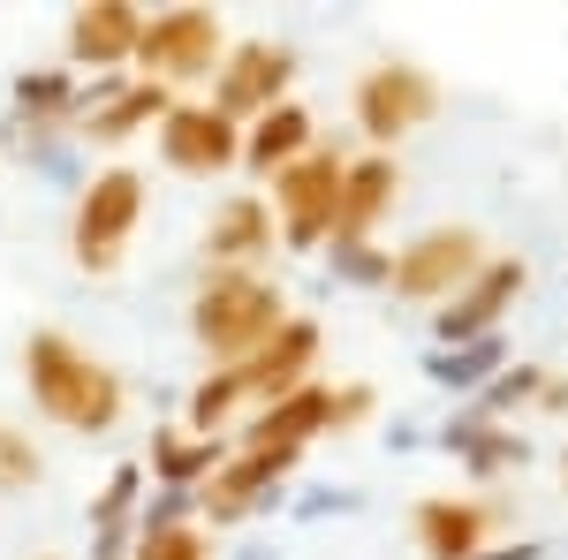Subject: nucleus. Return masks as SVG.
I'll use <instances>...</instances> for the list:
<instances>
[{"mask_svg":"<svg viewBox=\"0 0 568 560\" xmlns=\"http://www.w3.org/2000/svg\"><path fill=\"white\" fill-rule=\"evenodd\" d=\"M23 379H31L39 417H53L61 431L99 439V431L122 425V379H114L91 348H77L69 334H53V326L23 342Z\"/></svg>","mask_w":568,"mask_h":560,"instance_id":"f257e3e1","label":"nucleus"},{"mask_svg":"<svg viewBox=\"0 0 568 560\" xmlns=\"http://www.w3.org/2000/svg\"><path fill=\"white\" fill-rule=\"evenodd\" d=\"M281 326H288V303H281V288H265L258 273H213L190 303V334L213 348L220 364H251Z\"/></svg>","mask_w":568,"mask_h":560,"instance_id":"f03ea898","label":"nucleus"},{"mask_svg":"<svg viewBox=\"0 0 568 560\" xmlns=\"http://www.w3.org/2000/svg\"><path fill=\"white\" fill-rule=\"evenodd\" d=\"M136 220H144V174L136 167H106L84 182V197H77V265L84 273H114L122 251H130Z\"/></svg>","mask_w":568,"mask_h":560,"instance_id":"7ed1b4c3","label":"nucleus"},{"mask_svg":"<svg viewBox=\"0 0 568 560\" xmlns=\"http://www.w3.org/2000/svg\"><path fill=\"white\" fill-rule=\"evenodd\" d=\"M265 213L281 220V243H288V251H318V243H334V213H342V160L311 144L304 160H288V167L273 174V205H265Z\"/></svg>","mask_w":568,"mask_h":560,"instance_id":"20e7f679","label":"nucleus"},{"mask_svg":"<svg viewBox=\"0 0 568 560\" xmlns=\"http://www.w3.org/2000/svg\"><path fill=\"white\" fill-rule=\"evenodd\" d=\"M485 265L478 227H425L409 251H387V288L409 303H447Z\"/></svg>","mask_w":568,"mask_h":560,"instance_id":"39448f33","label":"nucleus"},{"mask_svg":"<svg viewBox=\"0 0 568 560\" xmlns=\"http://www.w3.org/2000/svg\"><path fill=\"white\" fill-rule=\"evenodd\" d=\"M152 69V84H182V77H213L220 61V16L213 8H160L136 23V53Z\"/></svg>","mask_w":568,"mask_h":560,"instance_id":"423d86ee","label":"nucleus"},{"mask_svg":"<svg viewBox=\"0 0 568 560\" xmlns=\"http://www.w3.org/2000/svg\"><path fill=\"white\" fill-rule=\"evenodd\" d=\"M439 114V84L417 69V61H379L364 84H356V130L372 144H394V136L425 130Z\"/></svg>","mask_w":568,"mask_h":560,"instance_id":"0eeeda50","label":"nucleus"},{"mask_svg":"<svg viewBox=\"0 0 568 560\" xmlns=\"http://www.w3.org/2000/svg\"><path fill=\"white\" fill-rule=\"evenodd\" d=\"M524 296V258H485L455 296L447 310L433 318V348H470V342H493L500 334V310H516Z\"/></svg>","mask_w":568,"mask_h":560,"instance_id":"6e6552de","label":"nucleus"},{"mask_svg":"<svg viewBox=\"0 0 568 560\" xmlns=\"http://www.w3.org/2000/svg\"><path fill=\"white\" fill-rule=\"evenodd\" d=\"M288 77H296V45H273V39L227 45V69L213 77V114H227V122H258L265 106H281Z\"/></svg>","mask_w":568,"mask_h":560,"instance_id":"1a4fd4ad","label":"nucleus"},{"mask_svg":"<svg viewBox=\"0 0 568 560\" xmlns=\"http://www.w3.org/2000/svg\"><path fill=\"white\" fill-rule=\"evenodd\" d=\"M296 455H304V447H243V455H227V462L197 485V508L213 522H243V516H258V508H273V500H281V477L296 470Z\"/></svg>","mask_w":568,"mask_h":560,"instance_id":"9d476101","label":"nucleus"},{"mask_svg":"<svg viewBox=\"0 0 568 560\" xmlns=\"http://www.w3.org/2000/svg\"><path fill=\"white\" fill-rule=\"evenodd\" d=\"M160 160L175 174H227L243 160V130L213 106H168L160 122Z\"/></svg>","mask_w":568,"mask_h":560,"instance_id":"9b49d317","label":"nucleus"},{"mask_svg":"<svg viewBox=\"0 0 568 560\" xmlns=\"http://www.w3.org/2000/svg\"><path fill=\"white\" fill-rule=\"evenodd\" d=\"M235 371H243V394L265 409L273 394L304 387L311 371H318V326H311V318H288V326H281V334H273L251 364H235Z\"/></svg>","mask_w":568,"mask_h":560,"instance_id":"f8f14e48","label":"nucleus"},{"mask_svg":"<svg viewBox=\"0 0 568 560\" xmlns=\"http://www.w3.org/2000/svg\"><path fill=\"white\" fill-rule=\"evenodd\" d=\"M402 174H394L387 152H364V160H342V213H334V243H372L379 213L394 205Z\"/></svg>","mask_w":568,"mask_h":560,"instance_id":"ddd939ff","label":"nucleus"},{"mask_svg":"<svg viewBox=\"0 0 568 560\" xmlns=\"http://www.w3.org/2000/svg\"><path fill=\"white\" fill-rule=\"evenodd\" d=\"M136 0H91L69 16V61L77 69H122L136 53Z\"/></svg>","mask_w":568,"mask_h":560,"instance_id":"4468645a","label":"nucleus"},{"mask_svg":"<svg viewBox=\"0 0 568 560\" xmlns=\"http://www.w3.org/2000/svg\"><path fill=\"white\" fill-rule=\"evenodd\" d=\"M334 425V387L326 379H304V387L273 394L258 417H251V431H243V447H304L311 431Z\"/></svg>","mask_w":568,"mask_h":560,"instance_id":"2eb2a0df","label":"nucleus"},{"mask_svg":"<svg viewBox=\"0 0 568 560\" xmlns=\"http://www.w3.org/2000/svg\"><path fill=\"white\" fill-rule=\"evenodd\" d=\"M265 251H273V213H265L258 190H243V197L213 205V220H205V258L227 265V273H243V265L265 258Z\"/></svg>","mask_w":568,"mask_h":560,"instance_id":"dca6fc26","label":"nucleus"},{"mask_svg":"<svg viewBox=\"0 0 568 560\" xmlns=\"http://www.w3.org/2000/svg\"><path fill=\"white\" fill-rule=\"evenodd\" d=\"M168 106H175V99H168V84L136 77V84H114V91H106V99L84 114V130H77V136H91V144H130L136 130H160V122H168Z\"/></svg>","mask_w":568,"mask_h":560,"instance_id":"f3484780","label":"nucleus"},{"mask_svg":"<svg viewBox=\"0 0 568 560\" xmlns=\"http://www.w3.org/2000/svg\"><path fill=\"white\" fill-rule=\"evenodd\" d=\"M311 144H318V130H311V114L296 106V99H281V106H265L258 122L243 130V167L281 174L288 160H304Z\"/></svg>","mask_w":568,"mask_h":560,"instance_id":"a211bd4d","label":"nucleus"},{"mask_svg":"<svg viewBox=\"0 0 568 560\" xmlns=\"http://www.w3.org/2000/svg\"><path fill=\"white\" fill-rule=\"evenodd\" d=\"M417 553L425 560H478L485 553V508L478 500H425L417 508Z\"/></svg>","mask_w":568,"mask_h":560,"instance_id":"6ab92c4d","label":"nucleus"},{"mask_svg":"<svg viewBox=\"0 0 568 560\" xmlns=\"http://www.w3.org/2000/svg\"><path fill=\"white\" fill-rule=\"evenodd\" d=\"M16 122H39V130L84 122V84L69 69H23L16 77Z\"/></svg>","mask_w":568,"mask_h":560,"instance_id":"aec40b11","label":"nucleus"},{"mask_svg":"<svg viewBox=\"0 0 568 560\" xmlns=\"http://www.w3.org/2000/svg\"><path fill=\"white\" fill-rule=\"evenodd\" d=\"M500 364H508V342L493 334V342H470V348H433V356H425L417 371H425L433 387H447V394H470V401H478V394L493 387V371H500Z\"/></svg>","mask_w":568,"mask_h":560,"instance_id":"412c9836","label":"nucleus"},{"mask_svg":"<svg viewBox=\"0 0 568 560\" xmlns=\"http://www.w3.org/2000/svg\"><path fill=\"white\" fill-rule=\"evenodd\" d=\"M220 462H227L220 439H182V431H160V439H152V477H160V492H197Z\"/></svg>","mask_w":568,"mask_h":560,"instance_id":"4be33fe9","label":"nucleus"},{"mask_svg":"<svg viewBox=\"0 0 568 560\" xmlns=\"http://www.w3.org/2000/svg\"><path fill=\"white\" fill-rule=\"evenodd\" d=\"M251 394H243V371L227 364V371H213V379H197L190 387V439H213V431H227V417L243 409Z\"/></svg>","mask_w":568,"mask_h":560,"instance_id":"5701e85b","label":"nucleus"},{"mask_svg":"<svg viewBox=\"0 0 568 560\" xmlns=\"http://www.w3.org/2000/svg\"><path fill=\"white\" fill-rule=\"evenodd\" d=\"M455 462H463V470H470V477H500V470H524V462H530V439H524V431H500V425H478V431H470V447H463Z\"/></svg>","mask_w":568,"mask_h":560,"instance_id":"b1692460","label":"nucleus"},{"mask_svg":"<svg viewBox=\"0 0 568 560\" xmlns=\"http://www.w3.org/2000/svg\"><path fill=\"white\" fill-rule=\"evenodd\" d=\"M538 387H546V371H538V364H500V371H493V387L478 394V417L524 409V401H538Z\"/></svg>","mask_w":568,"mask_h":560,"instance_id":"393cba45","label":"nucleus"},{"mask_svg":"<svg viewBox=\"0 0 568 560\" xmlns=\"http://www.w3.org/2000/svg\"><path fill=\"white\" fill-rule=\"evenodd\" d=\"M326 273H334L342 288H387V251H372V243H334V251H326Z\"/></svg>","mask_w":568,"mask_h":560,"instance_id":"a878e982","label":"nucleus"},{"mask_svg":"<svg viewBox=\"0 0 568 560\" xmlns=\"http://www.w3.org/2000/svg\"><path fill=\"white\" fill-rule=\"evenodd\" d=\"M39 447H31V431H16V425H0V500L8 492H31L39 485Z\"/></svg>","mask_w":568,"mask_h":560,"instance_id":"bb28decb","label":"nucleus"},{"mask_svg":"<svg viewBox=\"0 0 568 560\" xmlns=\"http://www.w3.org/2000/svg\"><path fill=\"white\" fill-rule=\"evenodd\" d=\"M136 485H144V470H136V462H114L106 492L91 500V530H114V522H130V508H136Z\"/></svg>","mask_w":568,"mask_h":560,"instance_id":"cd10ccee","label":"nucleus"},{"mask_svg":"<svg viewBox=\"0 0 568 560\" xmlns=\"http://www.w3.org/2000/svg\"><path fill=\"white\" fill-rule=\"evenodd\" d=\"M190 516H197V492H160V500H152L130 530H136V538H160V530H182Z\"/></svg>","mask_w":568,"mask_h":560,"instance_id":"c85d7f7f","label":"nucleus"},{"mask_svg":"<svg viewBox=\"0 0 568 560\" xmlns=\"http://www.w3.org/2000/svg\"><path fill=\"white\" fill-rule=\"evenodd\" d=\"M136 560H205V538L182 522V530H160V538H136Z\"/></svg>","mask_w":568,"mask_h":560,"instance_id":"c756f323","label":"nucleus"},{"mask_svg":"<svg viewBox=\"0 0 568 560\" xmlns=\"http://www.w3.org/2000/svg\"><path fill=\"white\" fill-rule=\"evenodd\" d=\"M364 508V492L349 485H334V492H318V500H296V522H326V516H356Z\"/></svg>","mask_w":568,"mask_h":560,"instance_id":"7c9ffc66","label":"nucleus"},{"mask_svg":"<svg viewBox=\"0 0 568 560\" xmlns=\"http://www.w3.org/2000/svg\"><path fill=\"white\" fill-rule=\"evenodd\" d=\"M478 560H546V546H538V538H516V546H493V553H478Z\"/></svg>","mask_w":568,"mask_h":560,"instance_id":"2f4dec72","label":"nucleus"},{"mask_svg":"<svg viewBox=\"0 0 568 560\" xmlns=\"http://www.w3.org/2000/svg\"><path fill=\"white\" fill-rule=\"evenodd\" d=\"M235 560H281V553H273V546H243Z\"/></svg>","mask_w":568,"mask_h":560,"instance_id":"473e14b6","label":"nucleus"},{"mask_svg":"<svg viewBox=\"0 0 568 560\" xmlns=\"http://www.w3.org/2000/svg\"><path fill=\"white\" fill-rule=\"evenodd\" d=\"M561 485H568V447H561Z\"/></svg>","mask_w":568,"mask_h":560,"instance_id":"72a5a7b5","label":"nucleus"}]
</instances>
